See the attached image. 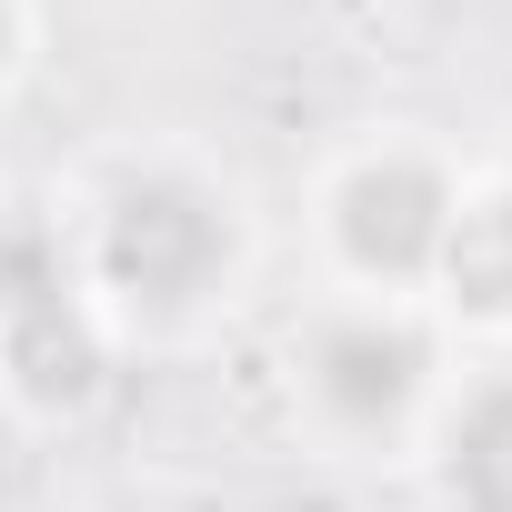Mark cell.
I'll return each instance as SVG.
<instances>
[{"mask_svg": "<svg viewBox=\"0 0 512 512\" xmlns=\"http://www.w3.org/2000/svg\"><path fill=\"white\" fill-rule=\"evenodd\" d=\"M221 251H231V231L191 181H121L101 201V282L131 302H161V312L201 302Z\"/></svg>", "mask_w": 512, "mask_h": 512, "instance_id": "1", "label": "cell"}, {"mask_svg": "<svg viewBox=\"0 0 512 512\" xmlns=\"http://www.w3.org/2000/svg\"><path fill=\"white\" fill-rule=\"evenodd\" d=\"M452 221L462 201L422 171V161H362L352 191H342V251L372 272V282H412L452 251Z\"/></svg>", "mask_w": 512, "mask_h": 512, "instance_id": "2", "label": "cell"}, {"mask_svg": "<svg viewBox=\"0 0 512 512\" xmlns=\"http://www.w3.org/2000/svg\"><path fill=\"white\" fill-rule=\"evenodd\" d=\"M422 372H432V352L402 332V322H382V312H352V322H332L322 342H312V392H322V412H342V422H392L412 392H422Z\"/></svg>", "mask_w": 512, "mask_h": 512, "instance_id": "3", "label": "cell"}, {"mask_svg": "<svg viewBox=\"0 0 512 512\" xmlns=\"http://www.w3.org/2000/svg\"><path fill=\"white\" fill-rule=\"evenodd\" d=\"M442 482H452L462 512H512V382H482V392L452 412Z\"/></svg>", "mask_w": 512, "mask_h": 512, "instance_id": "4", "label": "cell"}, {"mask_svg": "<svg viewBox=\"0 0 512 512\" xmlns=\"http://www.w3.org/2000/svg\"><path fill=\"white\" fill-rule=\"evenodd\" d=\"M0 482H11V432H0Z\"/></svg>", "mask_w": 512, "mask_h": 512, "instance_id": "5", "label": "cell"}, {"mask_svg": "<svg viewBox=\"0 0 512 512\" xmlns=\"http://www.w3.org/2000/svg\"><path fill=\"white\" fill-rule=\"evenodd\" d=\"M0 51H11V11H0Z\"/></svg>", "mask_w": 512, "mask_h": 512, "instance_id": "6", "label": "cell"}]
</instances>
